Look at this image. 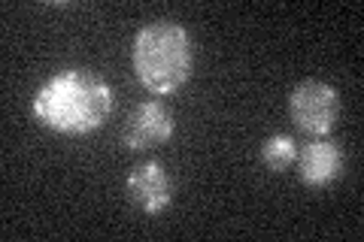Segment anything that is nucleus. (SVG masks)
<instances>
[{
    "mask_svg": "<svg viewBox=\"0 0 364 242\" xmlns=\"http://www.w3.org/2000/svg\"><path fill=\"white\" fill-rule=\"evenodd\" d=\"M289 109H291V121L298 124L301 131L322 136L334 128V121L340 115L337 88L322 82V79H306V82H301L291 91Z\"/></svg>",
    "mask_w": 364,
    "mask_h": 242,
    "instance_id": "obj_3",
    "label": "nucleus"
},
{
    "mask_svg": "<svg viewBox=\"0 0 364 242\" xmlns=\"http://www.w3.org/2000/svg\"><path fill=\"white\" fill-rule=\"evenodd\" d=\"M191 67H195V52L182 25L152 21L140 28L134 40V70L152 94H173L188 82Z\"/></svg>",
    "mask_w": 364,
    "mask_h": 242,
    "instance_id": "obj_2",
    "label": "nucleus"
},
{
    "mask_svg": "<svg viewBox=\"0 0 364 242\" xmlns=\"http://www.w3.org/2000/svg\"><path fill=\"white\" fill-rule=\"evenodd\" d=\"M116 97L112 88L91 70H61L49 76L33 97V115L46 128L64 136H85L104 128Z\"/></svg>",
    "mask_w": 364,
    "mask_h": 242,
    "instance_id": "obj_1",
    "label": "nucleus"
},
{
    "mask_svg": "<svg viewBox=\"0 0 364 242\" xmlns=\"http://www.w3.org/2000/svg\"><path fill=\"white\" fill-rule=\"evenodd\" d=\"M298 176L310 188H328L343 172V148L331 140H313L298 148Z\"/></svg>",
    "mask_w": 364,
    "mask_h": 242,
    "instance_id": "obj_6",
    "label": "nucleus"
},
{
    "mask_svg": "<svg viewBox=\"0 0 364 242\" xmlns=\"http://www.w3.org/2000/svg\"><path fill=\"white\" fill-rule=\"evenodd\" d=\"M128 197L140 212L161 215L173 200V179L158 160H146L128 176Z\"/></svg>",
    "mask_w": 364,
    "mask_h": 242,
    "instance_id": "obj_5",
    "label": "nucleus"
},
{
    "mask_svg": "<svg viewBox=\"0 0 364 242\" xmlns=\"http://www.w3.org/2000/svg\"><path fill=\"white\" fill-rule=\"evenodd\" d=\"M261 160H264V167L273 172L289 170L294 160H298V143H294V136H289V133L267 136L264 145H261Z\"/></svg>",
    "mask_w": 364,
    "mask_h": 242,
    "instance_id": "obj_7",
    "label": "nucleus"
},
{
    "mask_svg": "<svg viewBox=\"0 0 364 242\" xmlns=\"http://www.w3.org/2000/svg\"><path fill=\"white\" fill-rule=\"evenodd\" d=\"M170 136H173V115L158 100H143L140 106L128 115V124H124V131H122L124 145L134 148V152L161 145Z\"/></svg>",
    "mask_w": 364,
    "mask_h": 242,
    "instance_id": "obj_4",
    "label": "nucleus"
}]
</instances>
